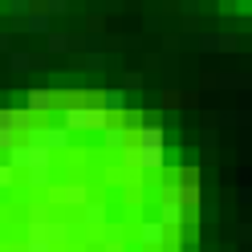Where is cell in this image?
<instances>
[{"instance_id":"obj_1","label":"cell","mask_w":252,"mask_h":252,"mask_svg":"<svg viewBox=\"0 0 252 252\" xmlns=\"http://www.w3.org/2000/svg\"><path fill=\"white\" fill-rule=\"evenodd\" d=\"M134 147H138V167L143 171H163L167 167V130L163 126H138Z\"/></svg>"},{"instance_id":"obj_2","label":"cell","mask_w":252,"mask_h":252,"mask_svg":"<svg viewBox=\"0 0 252 252\" xmlns=\"http://www.w3.org/2000/svg\"><path fill=\"white\" fill-rule=\"evenodd\" d=\"M61 122L73 134H102L110 126V110H102V106H65L61 110Z\"/></svg>"},{"instance_id":"obj_3","label":"cell","mask_w":252,"mask_h":252,"mask_svg":"<svg viewBox=\"0 0 252 252\" xmlns=\"http://www.w3.org/2000/svg\"><path fill=\"white\" fill-rule=\"evenodd\" d=\"M8 163L17 167V175H25V171L49 167V163H53V151H49V147H33V143H25V138H21V143L8 151Z\"/></svg>"},{"instance_id":"obj_4","label":"cell","mask_w":252,"mask_h":252,"mask_svg":"<svg viewBox=\"0 0 252 252\" xmlns=\"http://www.w3.org/2000/svg\"><path fill=\"white\" fill-rule=\"evenodd\" d=\"M183 191H179V179H171V183H163L159 187V220L167 228H179L183 224Z\"/></svg>"},{"instance_id":"obj_5","label":"cell","mask_w":252,"mask_h":252,"mask_svg":"<svg viewBox=\"0 0 252 252\" xmlns=\"http://www.w3.org/2000/svg\"><path fill=\"white\" fill-rule=\"evenodd\" d=\"M102 147H106V151H126V147H134V126H126L122 114H110V126L102 130Z\"/></svg>"},{"instance_id":"obj_6","label":"cell","mask_w":252,"mask_h":252,"mask_svg":"<svg viewBox=\"0 0 252 252\" xmlns=\"http://www.w3.org/2000/svg\"><path fill=\"white\" fill-rule=\"evenodd\" d=\"M45 143H49V151L65 155V151L73 147V130H69L65 122H49V126H45Z\"/></svg>"},{"instance_id":"obj_7","label":"cell","mask_w":252,"mask_h":252,"mask_svg":"<svg viewBox=\"0 0 252 252\" xmlns=\"http://www.w3.org/2000/svg\"><path fill=\"white\" fill-rule=\"evenodd\" d=\"M138 240H143V248H163L167 244V224L163 220H143L138 224Z\"/></svg>"},{"instance_id":"obj_8","label":"cell","mask_w":252,"mask_h":252,"mask_svg":"<svg viewBox=\"0 0 252 252\" xmlns=\"http://www.w3.org/2000/svg\"><path fill=\"white\" fill-rule=\"evenodd\" d=\"M53 199L57 203H69V208H86V203H90V187L86 183H65L61 191H53Z\"/></svg>"},{"instance_id":"obj_9","label":"cell","mask_w":252,"mask_h":252,"mask_svg":"<svg viewBox=\"0 0 252 252\" xmlns=\"http://www.w3.org/2000/svg\"><path fill=\"white\" fill-rule=\"evenodd\" d=\"M236 45H240V41H236L232 33H203L199 37V49L203 53H216V49L220 53H236Z\"/></svg>"},{"instance_id":"obj_10","label":"cell","mask_w":252,"mask_h":252,"mask_svg":"<svg viewBox=\"0 0 252 252\" xmlns=\"http://www.w3.org/2000/svg\"><path fill=\"white\" fill-rule=\"evenodd\" d=\"M208 86H224V90H252V73H220V77H208Z\"/></svg>"},{"instance_id":"obj_11","label":"cell","mask_w":252,"mask_h":252,"mask_svg":"<svg viewBox=\"0 0 252 252\" xmlns=\"http://www.w3.org/2000/svg\"><path fill=\"white\" fill-rule=\"evenodd\" d=\"M208 122H224V126H252V110H220V114H208Z\"/></svg>"},{"instance_id":"obj_12","label":"cell","mask_w":252,"mask_h":252,"mask_svg":"<svg viewBox=\"0 0 252 252\" xmlns=\"http://www.w3.org/2000/svg\"><path fill=\"white\" fill-rule=\"evenodd\" d=\"M33 114L41 118V114H49L53 110V90H29V102H25Z\"/></svg>"},{"instance_id":"obj_13","label":"cell","mask_w":252,"mask_h":252,"mask_svg":"<svg viewBox=\"0 0 252 252\" xmlns=\"http://www.w3.org/2000/svg\"><path fill=\"white\" fill-rule=\"evenodd\" d=\"M82 220H86V224H90L94 232H102V228L110 224V220H106V203H94V199H90L86 208H82Z\"/></svg>"},{"instance_id":"obj_14","label":"cell","mask_w":252,"mask_h":252,"mask_svg":"<svg viewBox=\"0 0 252 252\" xmlns=\"http://www.w3.org/2000/svg\"><path fill=\"white\" fill-rule=\"evenodd\" d=\"M49 25H53V12H45V8H41V12H29L21 29H25V33H53Z\"/></svg>"},{"instance_id":"obj_15","label":"cell","mask_w":252,"mask_h":252,"mask_svg":"<svg viewBox=\"0 0 252 252\" xmlns=\"http://www.w3.org/2000/svg\"><path fill=\"white\" fill-rule=\"evenodd\" d=\"M102 110H110V114H126V90H102Z\"/></svg>"},{"instance_id":"obj_16","label":"cell","mask_w":252,"mask_h":252,"mask_svg":"<svg viewBox=\"0 0 252 252\" xmlns=\"http://www.w3.org/2000/svg\"><path fill=\"white\" fill-rule=\"evenodd\" d=\"M25 183L37 187V191H45V187L53 183V163H49V167H37V171H25Z\"/></svg>"},{"instance_id":"obj_17","label":"cell","mask_w":252,"mask_h":252,"mask_svg":"<svg viewBox=\"0 0 252 252\" xmlns=\"http://www.w3.org/2000/svg\"><path fill=\"white\" fill-rule=\"evenodd\" d=\"M8 69H12V73L37 69V53H8Z\"/></svg>"},{"instance_id":"obj_18","label":"cell","mask_w":252,"mask_h":252,"mask_svg":"<svg viewBox=\"0 0 252 252\" xmlns=\"http://www.w3.org/2000/svg\"><path fill=\"white\" fill-rule=\"evenodd\" d=\"M179 191H183V203H187V208H199L203 191H199V179H195V175H187V183H179Z\"/></svg>"},{"instance_id":"obj_19","label":"cell","mask_w":252,"mask_h":252,"mask_svg":"<svg viewBox=\"0 0 252 252\" xmlns=\"http://www.w3.org/2000/svg\"><path fill=\"white\" fill-rule=\"evenodd\" d=\"M61 57V53H73V37H65V33H49V57Z\"/></svg>"},{"instance_id":"obj_20","label":"cell","mask_w":252,"mask_h":252,"mask_svg":"<svg viewBox=\"0 0 252 252\" xmlns=\"http://www.w3.org/2000/svg\"><path fill=\"white\" fill-rule=\"evenodd\" d=\"M8 12H12V21H17V29H21L25 17L33 12V0H8Z\"/></svg>"},{"instance_id":"obj_21","label":"cell","mask_w":252,"mask_h":252,"mask_svg":"<svg viewBox=\"0 0 252 252\" xmlns=\"http://www.w3.org/2000/svg\"><path fill=\"white\" fill-rule=\"evenodd\" d=\"M77 61H82V65H86V69H106V65H110V57H106L102 49H90L86 57H77Z\"/></svg>"},{"instance_id":"obj_22","label":"cell","mask_w":252,"mask_h":252,"mask_svg":"<svg viewBox=\"0 0 252 252\" xmlns=\"http://www.w3.org/2000/svg\"><path fill=\"white\" fill-rule=\"evenodd\" d=\"M21 252H53V240H45V236H29Z\"/></svg>"},{"instance_id":"obj_23","label":"cell","mask_w":252,"mask_h":252,"mask_svg":"<svg viewBox=\"0 0 252 252\" xmlns=\"http://www.w3.org/2000/svg\"><path fill=\"white\" fill-rule=\"evenodd\" d=\"M21 143V130H12V126H0V151H12Z\"/></svg>"},{"instance_id":"obj_24","label":"cell","mask_w":252,"mask_h":252,"mask_svg":"<svg viewBox=\"0 0 252 252\" xmlns=\"http://www.w3.org/2000/svg\"><path fill=\"white\" fill-rule=\"evenodd\" d=\"M8 187H17V167L0 163V191H8Z\"/></svg>"},{"instance_id":"obj_25","label":"cell","mask_w":252,"mask_h":252,"mask_svg":"<svg viewBox=\"0 0 252 252\" xmlns=\"http://www.w3.org/2000/svg\"><path fill=\"white\" fill-rule=\"evenodd\" d=\"M25 143H33V147H49V143H45V126H41V122H37L33 130L25 134Z\"/></svg>"},{"instance_id":"obj_26","label":"cell","mask_w":252,"mask_h":252,"mask_svg":"<svg viewBox=\"0 0 252 252\" xmlns=\"http://www.w3.org/2000/svg\"><path fill=\"white\" fill-rule=\"evenodd\" d=\"M45 12H53V17H65V12H69V0H45Z\"/></svg>"},{"instance_id":"obj_27","label":"cell","mask_w":252,"mask_h":252,"mask_svg":"<svg viewBox=\"0 0 252 252\" xmlns=\"http://www.w3.org/2000/svg\"><path fill=\"white\" fill-rule=\"evenodd\" d=\"M122 90L130 94V90H143V73H126L122 77Z\"/></svg>"},{"instance_id":"obj_28","label":"cell","mask_w":252,"mask_h":252,"mask_svg":"<svg viewBox=\"0 0 252 252\" xmlns=\"http://www.w3.org/2000/svg\"><path fill=\"white\" fill-rule=\"evenodd\" d=\"M69 236H73V228H69V224H53V244L69 240Z\"/></svg>"},{"instance_id":"obj_29","label":"cell","mask_w":252,"mask_h":252,"mask_svg":"<svg viewBox=\"0 0 252 252\" xmlns=\"http://www.w3.org/2000/svg\"><path fill=\"white\" fill-rule=\"evenodd\" d=\"M29 216H33V220H45V216H49V203H33V208H29Z\"/></svg>"},{"instance_id":"obj_30","label":"cell","mask_w":252,"mask_h":252,"mask_svg":"<svg viewBox=\"0 0 252 252\" xmlns=\"http://www.w3.org/2000/svg\"><path fill=\"white\" fill-rule=\"evenodd\" d=\"M179 8L187 12V17H195V12H199V0H179Z\"/></svg>"},{"instance_id":"obj_31","label":"cell","mask_w":252,"mask_h":252,"mask_svg":"<svg viewBox=\"0 0 252 252\" xmlns=\"http://www.w3.org/2000/svg\"><path fill=\"white\" fill-rule=\"evenodd\" d=\"M236 236H240L244 244H252V224H240V228H236Z\"/></svg>"},{"instance_id":"obj_32","label":"cell","mask_w":252,"mask_h":252,"mask_svg":"<svg viewBox=\"0 0 252 252\" xmlns=\"http://www.w3.org/2000/svg\"><path fill=\"white\" fill-rule=\"evenodd\" d=\"M212 147H216V130L208 126V130H203V151H212Z\"/></svg>"},{"instance_id":"obj_33","label":"cell","mask_w":252,"mask_h":252,"mask_svg":"<svg viewBox=\"0 0 252 252\" xmlns=\"http://www.w3.org/2000/svg\"><path fill=\"white\" fill-rule=\"evenodd\" d=\"M0 53H12L8 49V33H0Z\"/></svg>"},{"instance_id":"obj_34","label":"cell","mask_w":252,"mask_h":252,"mask_svg":"<svg viewBox=\"0 0 252 252\" xmlns=\"http://www.w3.org/2000/svg\"><path fill=\"white\" fill-rule=\"evenodd\" d=\"M106 252H122V244H106Z\"/></svg>"}]
</instances>
